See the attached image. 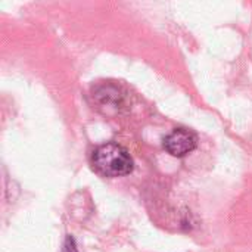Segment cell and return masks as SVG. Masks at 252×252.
I'll use <instances>...</instances> for the list:
<instances>
[{"label": "cell", "instance_id": "6da1fadb", "mask_svg": "<svg viewBox=\"0 0 252 252\" xmlns=\"http://www.w3.org/2000/svg\"><path fill=\"white\" fill-rule=\"evenodd\" d=\"M92 164L105 177H121L133 171V158L126 148L114 142L97 146L93 151Z\"/></svg>", "mask_w": 252, "mask_h": 252}, {"label": "cell", "instance_id": "7a4b0ae2", "mask_svg": "<svg viewBox=\"0 0 252 252\" xmlns=\"http://www.w3.org/2000/svg\"><path fill=\"white\" fill-rule=\"evenodd\" d=\"M198 145V137L188 128H176L164 139V148L173 157L182 158L190 154Z\"/></svg>", "mask_w": 252, "mask_h": 252}, {"label": "cell", "instance_id": "3957f363", "mask_svg": "<svg viewBox=\"0 0 252 252\" xmlns=\"http://www.w3.org/2000/svg\"><path fill=\"white\" fill-rule=\"evenodd\" d=\"M62 252H77V247H75V242L71 236L66 238L65 241V245H63V250Z\"/></svg>", "mask_w": 252, "mask_h": 252}]
</instances>
